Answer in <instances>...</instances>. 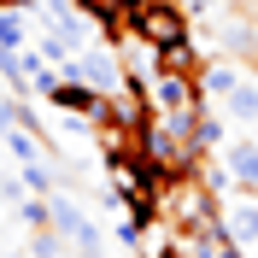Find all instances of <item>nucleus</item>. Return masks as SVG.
<instances>
[{"instance_id": "nucleus-1", "label": "nucleus", "mask_w": 258, "mask_h": 258, "mask_svg": "<svg viewBox=\"0 0 258 258\" xmlns=\"http://www.w3.org/2000/svg\"><path fill=\"white\" fill-rule=\"evenodd\" d=\"M200 94H206V106L223 112V123L258 135V64L252 59H229V53L206 59L200 64Z\"/></svg>"}, {"instance_id": "nucleus-2", "label": "nucleus", "mask_w": 258, "mask_h": 258, "mask_svg": "<svg viewBox=\"0 0 258 258\" xmlns=\"http://www.w3.org/2000/svg\"><path fill=\"white\" fill-rule=\"evenodd\" d=\"M129 35H135L141 47H153V53L182 47V41H194V12L182 6V0H135Z\"/></svg>"}, {"instance_id": "nucleus-3", "label": "nucleus", "mask_w": 258, "mask_h": 258, "mask_svg": "<svg viewBox=\"0 0 258 258\" xmlns=\"http://www.w3.org/2000/svg\"><path fill=\"white\" fill-rule=\"evenodd\" d=\"M217 229H223L235 246H246V252H252V246H258V188L217 194Z\"/></svg>"}, {"instance_id": "nucleus-4", "label": "nucleus", "mask_w": 258, "mask_h": 258, "mask_svg": "<svg viewBox=\"0 0 258 258\" xmlns=\"http://www.w3.org/2000/svg\"><path fill=\"white\" fill-rule=\"evenodd\" d=\"M147 100H153V112H188V106H206V94H200V77L194 71H153V82H147Z\"/></svg>"}, {"instance_id": "nucleus-5", "label": "nucleus", "mask_w": 258, "mask_h": 258, "mask_svg": "<svg viewBox=\"0 0 258 258\" xmlns=\"http://www.w3.org/2000/svg\"><path fill=\"white\" fill-rule=\"evenodd\" d=\"M82 12L94 18V30L106 47H123V35H129V18H135V0H77Z\"/></svg>"}, {"instance_id": "nucleus-6", "label": "nucleus", "mask_w": 258, "mask_h": 258, "mask_svg": "<svg viewBox=\"0 0 258 258\" xmlns=\"http://www.w3.org/2000/svg\"><path fill=\"white\" fill-rule=\"evenodd\" d=\"M217 159H223V170H229L235 188H258V135H235V141H223Z\"/></svg>"}, {"instance_id": "nucleus-7", "label": "nucleus", "mask_w": 258, "mask_h": 258, "mask_svg": "<svg viewBox=\"0 0 258 258\" xmlns=\"http://www.w3.org/2000/svg\"><path fill=\"white\" fill-rule=\"evenodd\" d=\"M0 82H6L18 100L35 94V88H30V64H24V47H0Z\"/></svg>"}, {"instance_id": "nucleus-8", "label": "nucleus", "mask_w": 258, "mask_h": 258, "mask_svg": "<svg viewBox=\"0 0 258 258\" xmlns=\"http://www.w3.org/2000/svg\"><path fill=\"white\" fill-rule=\"evenodd\" d=\"M0 141H6V153H12L18 164L41 159V147H47V141H41V135H35V129H24V123H6V129H0Z\"/></svg>"}, {"instance_id": "nucleus-9", "label": "nucleus", "mask_w": 258, "mask_h": 258, "mask_svg": "<svg viewBox=\"0 0 258 258\" xmlns=\"http://www.w3.org/2000/svg\"><path fill=\"white\" fill-rule=\"evenodd\" d=\"M159 64H164V71H194V77H200V64H206V59H200V47H194V41H182V47H164Z\"/></svg>"}, {"instance_id": "nucleus-10", "label": "nucleus", "mask_w": 258, "mask_h": 258, "mask_svg": "<svg viewBox=\"0 0 258 258\" xmlns=\"http://www.w3.org/2000/svg\"><path fill=\"white\" fill-rule=\"evenodd\" d=\"M24 41H30V24H24V12L0 6V47H24Z\"/></svg>"}, {"instance_id": "nucleus-11", "label": "nucleus", "mask_w": 258, "mask_h": 258, "mask_svg": "<svg viewBox=\"0 0 258 258\" xmlns=\"http://www.w3.org/2000/svg\"><path fill=\"white\" fill-rule=\"evenodd\" d=\"M24 188H30V194H53V170L41 159H30V164H24Z\"/></svg>"}, {"instance_id": "nucleus-12", "label": "nucleus", "mask_w": 258, "mask_h": 258, "mask_svg": "<svg viewBox=\"0 0 258 258\" xmlns=\"http://www.w3.org/2000/svg\"><path fill=\"white\" fill-rule=\"evenodd\" d=\"M0 6H12V12H30V6H41V0H0Z\"/></svg>"}, {"instance_id": "nucleus-13", "label": "nucleus", "mask_w": 258, "mask_h": 258, "mask_svg": "<svg viewBox=\"0 0 258 258\" xmlns=\"http://www.w3.org/2000/svg\"><path fill=\"white\" fill-rule=\"evenodd\" d=\"M252 30H258V0H252Z\"/></svg>"}, {"instance_id": "nucleus-14", "label": "nucleus", "mask_w": 258, "mask_h": 258, "mask_svg": "<svg viewBox=\"0 0 258 258\" xmlns=\"http://www.w3.org/2000/svg\"><path fill=\"white\" fill-rule=\"evenodd\" d=\"M6 94H12V88H6V82H0V100H6Z\"/></svg>"}]
</instances>
